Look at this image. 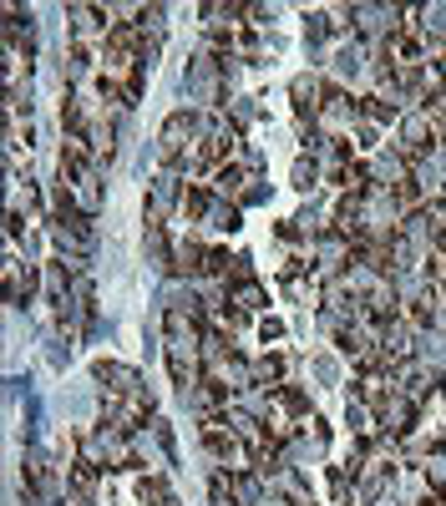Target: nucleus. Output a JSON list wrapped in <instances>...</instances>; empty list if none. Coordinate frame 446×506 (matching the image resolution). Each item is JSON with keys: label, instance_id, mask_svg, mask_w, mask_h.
<instances>
[{"label": "nucleus", "instance_id": "obj_1", "mask_svg": "<svg viewBox=\"0 0 446 506\" xmlns=\"http://www.w3.org/2000/svg\"><path fill=\"white\" fill-rule=\"evenodd\" d=\"M289 97H294V112L319 122V112H325V81H319V76H294Z\"/></svg>", "mask_w": 446, "mask_h": 506}, {"label": "nucleus", "instance_id": "obj_2", "mask_svg": "<svg viewBox=\"0 0 446 506\" xmlns=\"http://www.w3.org/2000/svg\"><path fill=\"white\" fill-rule=\"evenodd\" d=\"M142 243H147V258H153L157 268H173V258H178V253L167 248V228H163V218H157L153 208L142 213Z\"/></svg>", "mask_w": 446, "mask_h": 506}, {"label": "nucleus", "instance_id": "obj_3", "mask_svg": "<svg viewBox=\"0 0 446 506\" xmlns=\"http://www.w3.org/2000/svg\"><path fill=\"white\" fill-rule=\"evenodd\" d=\"M91 375L107 385V395H132V390H142L138 370H132V365H117V360H97V365H91Z\"/></svg>", "mask_w": 446, "mask_h": 506}, {"label": "nucleus", "instance_id": "obj_4", "mask_svg": "<svg viewBox=\"0 0 446 506\" xmlns=\"http://www.w3.org/2000/svg\"><path fill=\"white\" fill-rule=\"evenodd\" d=\"M183 177L178 173H157L153 177V192H147V208H153L157 218L167 213V208H183V188H178Z\"/></svg>", "mask_w": 446, "mask_h": 506}, {"label": "nucleus", "instance_id": "obj_5", "mask_svg": "<svg viewBox=\"0 0 446 506\" xmlns=\"http://www.w3.org/2000/svg\"><path fill=\"white\" fill-rule=\"evenodd\" d=\"M284 375H289V354L284 350H269L254 360V385H264V390H280Z\"/></svg>", "mask_w": 446, "mask_h": 506}, {"label": "nucleus", "instance_id": "obj_6", "mask_svg": "<svg viewBox=\"0 0 446 506\" xmlns=\"http://www.w3.org/2000/svg\"><path fill=\"white\" fill-rule=\"evenodd\" d=\"M208 208H214V188H204V183H188V188H183V208H178V213L188 218V223H204Z\"/></svg>", "mask_w": 446, "mask_h": 506}, {"label": "nucleus", "instance_id": "obj_7", "mask_svg": "<svg viewBox=\"0 0 446 506\" xmlns=\"http://www.w3.org/2000/svg\"><path fill=\"white\" fill-rule=\"evenodd\" d=\"M66 481L77 486V496H91L97 481H102V466H91V461H66Z\"/></svg>", "mask_w": 446, "mask_h": 506}, {"label": "nucleus", "instance_id": "obj_8", "mask_svg": "<svg viewBox=\"0 0 446 506\" xmlns=\"http://www.w3.org/2000/svg\"><path fill=\"white\" fill-rule=\"evenodd\" d=\"M233 304H239L243 314H259L269 304V294H264V284L259 278H249V284H233Z\"/></svg>", "mask_w": 446, "mask_h": 506}, {"label": "nucleus", "instance_id": "obj_9", "mask_svg": "<svg viewBox=\"0 0 446 506\" xmlns=\"http://www.w3.org/2000/svg\"><path fill=\"white\" fill-rule=\"evenodd\" d=\"M239 202H223V198H214V208H208V218L204 223L208 228H218V233H233V228H239Z\"/></svg>", "mask_w": 446, "mask_h": 506}, {"label": "nucleus", "instance_id": "obj_10", "mask_svg": "<svg viewBox=\"0 0 446 506\" xmlns=\"http://www.w3.org/2000/svg\"><path fill=\"white\" fill-rule=\"evenodd\" d=\"M91 163H112V152H117V132H112V122H102V126H91Z\"/></svg>", "mask_w": 446, "mask_h": 506}, {"label": "nucleus", "instance_id": "obj_11", "mask_svg": "<svg viewBox=\"0 0 446 506\" xmlns=\"http://www.w3.org/2000/svg\"><path fill=\"white\" fill-rule=\"evenodd\" d=\"M233 496H239V506H259L264 501V481L249 476V471H233Z\"/></svg>", "mask_w": 446, "mask_h": 506}, {"label": "nucleus", "instance_id": "obj_12", "mask_svg": "<svg viewBox=\"0 0 446 506\" xmlns=\"http://www.w3.org/2000/svg\"><path fill=\"white\" fill-rule=\"evenodd\" d=\"M274 395V400L284 405V410H289V416H299V420H309V395L299 390V385H280V390H269Z\"/></svg>", "mask_w": 446, "mask_h": 506}, {"label": "nucleus", "instance_id": "obj_13", "mask_svg": "<svg viewBox=\"0 0 446 506\" xmlns=\"http://www.w3.org/2000/svg\"><path fill=\"white\" fill-rule=\"evenodd\" d=\"M87 61H91V46L87 41H71V51H66V61H62L66 81H81V76H87Z\"/></svg>", "mask_w": 446, "mask_h": 506}, {"label": "nucleus", "instance_id": "obj_14", "mask_svg": "<svg viewBox=\"0 0 446 506\" xmlns=\"http://www.w3.org/2000/svg\"><path fill=\"white\" fill-rule=\"evenodd\" d=\"M319 173H325V167H319V157H299V163H294V188H299V192H315Z\"/></svg>", "mask_w": 446, "mask_h": 506}, {"label": "nucleus", "instance_id": "obj_15", "mask_svg": "<svg viewBox=\"0 0 446 506\" xmlns=\"http://www.w3.org/2000/svg\"><path fill=\"white\" fill-rule=\"evenodd\" d=\"M138 496H142L147 506H163L173 492H167V481H163V476H142V481H138Z\"/></svg>", "mask_w": 446, "mask_h": 506}, {"label": "nucleus", "instance_id": "obj_16", "mask_svg": "<svg viewBox=\"0 0 446 506\" xmlns=\"http://www.w3.org/2000/svg\"><path fill=\"white\" fill-rule=\"evenodd\" d=\"M259 340H284V324H280V319H259Z\"/></svg>", "mask_w": 446, "mask_h": 506}, {"label": "nucleus", "instance_id": "obj_17", "mask_svg": "<svg viewBox=\"0 0 446 506\" xmlns=\"http://www.w3.org/2000/svg\"><path fill=\"white\" fill-rule=\"evenodd\" d=\"M5 239H21V213H15V208H11V213H5Z\"/></svg>", "mask_w": 446, "mask_h": 506}, {"label": "nucleus", "instance_id": "obj_18", "mask_svg": "<svg viewBox=\"0 0 446 506\" xmlns=\"http://www.w3.org/2000/svg\"><path fill=\"white\" fill-rule=\"evenodd\" d=\"M163 506H183V501H178V496H167V501H163Z\"/></svg>", "mask_w": 446, "mask_h": 506}]
</instances>
